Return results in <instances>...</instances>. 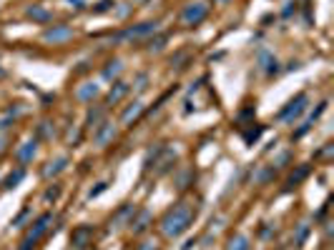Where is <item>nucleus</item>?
I'll return each instance as SVG.
<instances>
[{
	"label": "nucleus",
	"mask_w": 334,
	"mask_h": 250,
	"mask_svg": "<svg viewBox=\"0 0 334 250\" xmlns=\"http://www.w3.org/2000/svg\"><path fill=\"white\" fill-rule=\"evenodd\" d=\"M194 218H196V208L189 200H181L174 208L166 210V215L161 218V233L166 238H179L181 233L189 230V225L194 223Z\"/></svg>",
	"instance_id": "1"
},
{
	"label": "nucleus",
	"mask_w": 334,
	"mask_h": 250,
	"mask_svg": "<svg viewBox=\"0 0 334 250\" xmlns=\"http://www.w3.org/2000/svg\"><path fill=\"white\" fill-rule=\"evenodd\" d=\"M51 223H53V215H51V213H43V215L33 223V228L26 233V238H23V243H21V250H33V248L38 245V240L46 235V230H48Z\"/></svg>",
	"instance_id": "2"
},
{
	"label": "nucleus",
	"mask_w": 334,
	"mask_h": 250,
	"mask_svg": "<svg viewBox=\"0 0 334 250\" xmlns=\"http://www.w3.org/2000/svg\"><path fill=\"white\" fill-rule=\"evenodd\" d=\"M206 15H209V5H206V3H199V0H196V3H189V5L181 10V23L191 28V25L204 23Z\"/></svg>",
	"instance_id": "3"
},
{
	"label": "nucleus",
	"mask_w": 334,
	"mask_h": 250,
	"mask_svg": "<svg viewBox=\"0 0 334 250\" xmlns=\"http://www.w3.org/2000/svg\"><path fill=\"white\" fill-rule=\"evenodd\" d=\"M158 30V23H141V25H133V28H126L123 33H118L113 40L116 43H126V40H141L146 35H153Z\"/></svg>",
	"instance_id": "4"
},
{
	"label": "nucleus",
	"mask_w": 334,
	"mask_h": 250,
	"mask_svg": "<svg viewBox=\"0 0 334 250\" xmlns=\"http://www.w3.org/2000/svg\"><path fill=\"white\" fill-rule=\"evenodd\" d=\"M306 100H309V98H306L304 93H299L296 98H291V100H289V103H286V105L279 110V115H276V118H279V120H284V123L294 120L296 115H301V113H304V108H306Z\"/></svg>",
	"instance_id": "5"
},
{
	"label": "nucleus",
	"mask_w": 334,
	"mask_h": 250,
	"mask_svg": "<svg viewBox=\"0 0 334 250\" xmlns=\"http://www.w3.org/2000/svg\"><path fill=\"white\" fill-rule=\"evenodd\" d=\"M93 235H96V228H93V225H78V228H73V233H71V245H73L76 250H83V248L91 245Z\"/></svg>",
	"instance_id": "6"
},
{
	"label": "nucleus",
	"mask_w": 334,
	"mask_h": 250,
	"mask_svg": "<svg viewBox=\"0 0 334 250\" xmlns=\"http://www.w3.org/2000/svg\"><path fill=\"white\" fill-rule=\"evenodd\" d=\"M71 38H73V28H68V25H53V28H48L43 33L46 43H66Z\"/></svg>",
	"instance_id": "7"
},
{
	"label": "nucleus",
	"mask_w": 334,
	"mask_h": 250,
	"mask_svg": "<svg viewBox=\"0 0 334 250\" xmlns=\"http://www.w3.org/2000/svg\"><path fill=\"white\" fill-rule=\"evenodd\" d=\"M151 213L148 210H136L133 213V218L128 220V228H131V233L133 235H141V233H146L148 230V225H151Z\"/></svg>",
	"instance_id": "8"
},
{
	"label": "nucleus",
	"mask_w": 334,
	"mask_h": 250,
	"mask_svg": "<svg viewBox=\"0 0 334 250\" xmlns=\"http://www.w3.org/2000/svg\"><path fill=\"white\" fill-rule=\"evenodd\" d=\"M128 93H131V85H128V83H123V80H116V83H113V88H111V90H108V95H106V105H116V103H121Z\"/></svg>",
	"instance_id": "9"
},
{
	"label": "nucleus",
	"mask_w": 334,
	"mask_h": 250,
	"mask_svg": "<svg viewBox=\"0 0 334 250\" xmlns=\"http://www.w3.org/2000/svg\"><path fill=\"white\" fill-rule=\"evenodd\" d=\"M141 115H143V103L136 100V103H131V105L121 113V125H133Z\"/></svg>",
	"instance_id": "10"
},
{
	"label": "nucleus",
	"mask_w": 334,
	"mask_h": 250,
	"mask_svg": "<svg viewBox=\"0 0 334 250\" xmlns=\"http://www.w3.org/2000/svg\"><path fill=\"white\" fill-rule=\"evenodd\" d=\"M36 153H38V140H26V143L16 150V155H18L21 163H31V160L36 158Z\"/></svg>",
	"instance_id": "11"
},
{
	"label": "nucleus",
	"mask_w": 334,
	"mask_h": 250,
	"mask_svg": "<svg viewBox=\"0 0 334 250\" xmlns=\"http://www.w3.org/2000/svg\"><path fill=\"white\" fill-rule=\"evenodd\" d=\"M26 15L33 18V20H38V23H48V20H53V13H51L48 8H43V5H31V8L26 10Z\"/></svg>",
	"instance_id": "12"
},
{
	"label": "nucleus",
	"mask_w": 334,
	"mask_h": 250,
	"mask_svg": "<svg viewBox=\"0 0 334 250\" xmlns=\"http://www.w3.org/2000/svg\"><path fill=\"white\" fill-rule=\"evenodd\" d=\"M98 93H101V88H98L96 83H86V85H81V88L76 90V98H78V100H83V103H91Z\"/></svg>",
	"instance_id": "13"
},
{
	"label": "nucleus",
	"mask_w": 334,
	"mask_h": 250,
	"mask_svg": "<svg viewBox=\"0 0 334 250\" xmlns=\"http://www.w3.org/2000/svg\"><path fill=\"white\" fill-rule=\"evenodd\" d=\"M113 135H116V128H113L111 123H103V125L96 130V135H93V138H96V143H98V145H106L108 140H113Z\"/></svg>",
	"instance_id": "14"
},
{
	"label": "nucleus",
	"mask_w": 334,
	"mask_h": 250,
	"mask_svg": "<svg viewBox=\"0 0 334 250\" xmlns=\"http://www.w3.org/2000/svg\"><path fill=\"white\" fill-rule=\"evenodd\" d=\"M66 165H68V158H58V160H51L46 168H43V178H53V175H58V173H63L66 170Z\"/></svg>",
	"instance_id": "15"
},
{
	"label": "nucleus",
	"mask_w": 334,
	"mask_h": 250,
	"mask_svg": "<svg viewBox=\"0 0 334 250\" xmlns=\"http://www.w3.org/2000/svg\"><path fill=\"white\" fill-rule=\"evenodd\" d=\"M133 213H136V208H133L131 203H128V205H123V208H121V210L116 213V218L111 220V225H113V228H118L121 223H128V220L133 218Z\"/></svg>",
	"instance_id": "16"
},
{
	"label": "nucleus",
	"mask_w": 334,
	"mask_h": 250,
	"mask_svg": "<svg viewBox=\"0 0 334 250\" xmlns=\"http://www.w3.org/2000/svg\"><path fill=\"white\" fill-rule=\"evenodd\" d=\"M259 60H261V68L266 70V75H274V73H279V63H276V58H271L266 50L259 55Z\"/></svg>",
	"instance_id": "17"
},
{
	"label": "nucleus",
	"mask_w": 334,
	"mask_h": 250,
	"mask_svg": "<svg viewBox=\"0 0 334 250\" xmlns=\"http://www.w3.org/2000/svg\"><path fill=\"white\" fill-rule=\"evenodd\" d=\"M121 70H123V63H121V60H108L106 68H103V78H106V80H113V78L121 75Z\"/></svg>",
	"instance_id": "18"
},
{
	"label": "nucleus",
	"mask_w": 334,
	"mask_h": 250,
	"mask_svg": "<svg viewBox=\"0 0 334 250\" xmlns=\"http://www.w3.org/2000/svg\"><path fill=\"white\" fill-rule=\"evenodd\" d=\"M163 150H166L163 145H156V148H151V150L146 153V160H143V170H151V168H156L153 163H158V155H161Z\"/></svg>",
	"instance_id": "19"
},
{
	"label": "nucleus",
	"mask_w": 334,
	"mask_h": 250,
	"mask_svg": "<svg viewBox=\"0 0 334 250\" xmlns=\"http://www.w3.org/2000/svg\"><path fill=\"white\" fill-rule=\"evenodd\" d=\"M226 250H249V238L246 235H231Z\"/></svg>",
	"instance_id": "20"
},
{
	"label": "nucleus",
	"mask_w": 334,
	"mask_h": 250,
	"mask_svg": "<svg viewBox=\"0 0 334 250\" xmlns=\"http://www.w3.org/2000/svg\"><path fill=\"white\" fill-rule=\"evenodd\" d=\"M23 178H26V168H16V170H13V173H11V175L6 178L3 188H8V190H11V188H16V185H18V183H21Z\"/></svg>",
	"instance_id": "21"
},
{
	"label": "nucleus",
	"mask_w": 334,
	"mask_h": 250,
	"mask_svg": "<svg viewBox=\"0 0 334 250\" xmlns=\"http://www.w3.org/2000/svg\"><path fill=\"white\" fill-rule=\"evenodd\" d=\"M163 153H166V158H163L161 163H156V165H158V173H161V175L171 170V163H176V153H174V150H163Z\"/></svg>",
	"instance_id": "22"
},
{
	"label": "nucleus",
	"mask_w": 334,
	"mask_h": 250,
	"mask_svg": "<svg viewBox=\"0 0 334 250\" xmlns=\"http://www.w3.org/2000/svg\"><path fill=\"white\" fill-rule=\"evenodd\" d=\"M166 40H169V35H166V33H161V35L151 38V40H148V53H161V50H163V45H166Z\"/></svg>",
	"instance_id": "23"
},
{
	"label": "nucleus",
	"mask_w": 334,
	"mask_h": 250,
	"mask_svg": "<svg viewBox=\"0 0 334 250\" xmlns=\"http://www.w3.org/2000/svg\"><path fill=\"white\" fill-rule=\"evenodd\" d=\"M103 113H106V108H101V105L91 108V110H88V118H86V123H88V125H96V123H101V120H103Z\"/></svg>",
	"instance_id": "24"
},
{
	"label": "nucleus",
	"mask_w": 334,
	"mask_h": 250,
	"mask_svg": "<svg viewBox=\"0 0 334 250\" xmlns=\"http://www.w3.org/2000/svg\"><path fill=\"white\" fill-rule=\"evenodd\" d=\"M58 195H61V185H58V183H53V185L43 193V203H46V205H51V203H56V200H58Z\"/></svg>",
	"instance_id": "25"
},
{
	"label": "nucleus",
	"mask_w": 334,
	"mask_h": 250,
	"mask_svg": "<svg viewBox=\"0 0 334 250\" xmlns=\"http://www.w3.org/2000/svg\"><path fill=\"white\" fill-rule=\"evenodd\" d=\"M306 175H309V165H301V168H299L296 173H291V175H289L286 185H296V183H301V180H304Z\"/></svg>",
	"instance_id": "26"
},
{
	"label": "nucleus",
	"mask_w": 334,
	"mask_h": 250,
	"mask_svg": "<svg viewBox=\"0 0 334 250\" xmlns=\"http://www.w3.org/2000/svg\"><path fill=\"white\" fill-rule=\"evenodd\" d=\"M38 135H41V138H53V135H56L53 123H51V120H43V123L38 125Z\"/></svg>",
	"instance_id": "27"
},
{
	"label": "nucleus",
	"mask_w": 334,
	"mask_h": 250,
	"mask_svg": "<svg viewBox=\"0 0 334 250\" xmlns=\"http://www.w3.org/2000/svg\"><path fill=\"white\" fill-rule=\"evenodd\" d=\"M261 133H264V128H261V125H256V128H251V130H246V133H244V140L251 145V143H254V140L261 135Z\"/></svg>",
	"instance_id": "28"
},
{
	"label": "nucleus",
	"mask_w": 334,
	"mask_h": 250,
	"mask_svg": "<svg viewBox=\"0 0 334 250\" xmlns=\"http://www.w3.org/2000/svg\"><path fill=\"white\" fill-rule=\"evenodd\" d=\"M146 85H148V75L141 73V75L136 78V90H146Z\"/></svg>",
	"instance_id": "29"
},
{
	"label": "nucleus",
	"mask_w": 334,
	"mask_h": 250,
	"mask_svg": "<svg viewBox=\"0 0 334 250\" xmlns=\"http://www.w3.org/2000/svg\"><path fill=\"white\" fill-rule=\"evenodd\" d=\"M106 188H108V183H98V188H93V190L88 193V198H91V200H93V198H98V195H101Z\"/></svg>",
	"instance_id": "30"
},
{
	"label": "nucleus",
	"mask_w": 334,
	"mask_h": 250,
	"mask_svg": "<svg viewBox=\"0 0 334 250\" xmlns=\"http://www.w3.org/2000/svg\"><path fill=\"white\" fill-rule=\"evenodd\" d=\"M28 215H31V210H23V213L13 220V225H16V228H23V223H26V218H28Z\"/></svg>",
	"instance_id": "31"
},
{
	"label": "nucleus",
	"mask_w": 334,
	"mask_h": 250,
	"mask_svg": "<svg viewBox=\"0 0 334 250\" xmlns=\"http://www.w3.org/2000/svg\"><path fill=\"white\" fill-rule=\"evenodd\" d=\"M138 250H156V240H143L138 245Z\"/></svg>",
	"instance_id": "32"
},
{
	"label": "nucleus",
	"mask_w": 334,
	"mask_h": 250,
	"mask_svg": "<svg viewBox=\"0 0 334 250\" xmlns=\"http://www.w3.org/2000/svg\"><path fill=\"white\" fill-rule=\"evenodd\" d=\"M306 233H309V228H306V225H301V228H299V235H296V243H301V240L306 238Z\"/></svg>",
	"instance_id": "33"
},
{
	"label": "nucleus",
	"mask_w": 334,
	"mask_h": 250,
	"mask_svg": "<svg viewBox=\"0 0 334 250\" xmlns=\"http://www.w3.org/2000/svg\"><path fill=\"white\" fill-rule=\"evenodd\" d=\"M71 3H73L76 8H86V0H71Z\"/></svg>",
	"instance_id": "34"
},
{
	"label": "nucleus",
	"mask_w": 334,
	"mask_h": 250,
	"mask_svg": "<svg viewBox=\"0 0 334 250\" xmlns=\"http://www.w3.org/2000/svg\"><path fill=\"white\" fill-rule=\"evenodd\" d=\"M216 3H229V0H216Z\"/></svg>",
	"instance_id": "35"
},
{
	"label": "nucleus",
	"mask_w": 334,
	"mask_h": 250,
	"mask_svg": "<svg viewBox=\"0 0 334 250\" xmlns=\"http://www.w3.org/2000/svg\"><path fill=\"white\" fill-rule=\"evenodd\" d=\"M0 78H3V68H0Z\"/></svg>",
	"instance_id": "36"
}]
</instances>
